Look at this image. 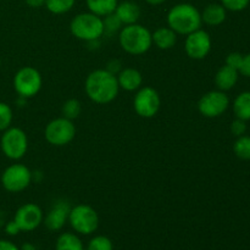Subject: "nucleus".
<instances>
[{"mask_svg": "<svg viewBox=\"0 0 250 250\" xmlns=\"http://www.w3.org/2000/svg\"><path fill=\"white\" fill-rule=\"evenodd\" d=\"M161 107V98L156 89L143 85L136 92L133 98V109L138 116L143 119H153Z\"/></svg>", "mask_w": 250, "mask_h": 250, "instance_id": "nucleus-10", "label": "nucleus"}, {"mask_svg": "<svg viewBox=\"0 0 250 250\" xmlns=\"http://www.w3.org/2000/svg\"><path fill=\"white\" fill-rule=\"evenodd\" d=\"M55 250H85V248L77 233L63 232L56 239Z\"/></svg>", "mask_w": 250, "mask_h": 250, "instance_id": "nucleus-20", "label": "nucleus"}, {"mask_svg": "<svg viewBox=\"0 0 250 250\" xmlns=\"http://www.w3.org/2000/svg\"><path fill=\"white\" fill-rule=\"evenodd\" d=\"M115 14L122 22V24L127 26V24L138 23L142 10L137 2L132 1V0H124V1H119Z\"/></svg>", "mask_w": 250, "mask_h": 250, "instance_id": "nucleus-16", "label": "nucleus"}, {"mask_svg": "<svg viewBox=\"0 0 250 250\" xmlns=\"http://www.w3.org/2000/svg\"><path fill=\"white\" fill-rule=\"evenodd\" d=\"M200 14H202L203 23L216 27L226 21L227 10L219 2H211V4L207 5L203 11H200Z\"/></svg>", "mask_w": 250, "mask_h": 250, "instance_id": "nucleus-18", "label": "nucleus"}, {"mask_svg": "<svg viewBox=\"0 0 250 250\" xmlns=\"http://www.w3.org/2000/svg\"><path fill=\"white\" fill-rule=\"evenodd\" d=\"M24 2H26L29 7H32V9H39V7L44 6L45 0H24Z\"/></svg>", "mask_w": 250, "mask_h": 250, "instance_id": "nucleus-36", "label": "nucleus"}, {"mask_svg": "<svg viewBox=\"0 0 250 250\" xmlns=\"http://www.w3.org/2000/svg\"><path fill=\"white\" fill-rule=\"evenodd\" d=\"M14 120V112L11 106L4 102H0V132H4L9 127H11Z\"/></svg>", "mask_w": 250, "mask_h": 250, "instance_id": "nucleus-27", "label": "nucleus"}, {"mask_svg": "<svg viewBox=\"0 0 250 250\" xmlns=\"http://www.w3.org/2000/svg\"><path fill=\"white\" fill-rule=\"evenodd\" d=\"M71 205L65 200H58L50 208L46 216H44L43 224L49 231H60L63 229L66 222L68 221V214H70Z\"/></svg>", "mask_w": 250, "mask_h": 250, "instance_id": "nucleus-14", "label": "nucleus"}, {"mask_svg": "<svg viewBox=\"0 0 250 250\" xmlns=\"http://www.w3.org/2000/svg\"><path fill=\"white\" fill-rule=\"evenodd\" d=\"M233 107L234 116L237 119H241L243 121H250V92H242L241 94L237 95L236 99L233 100Z\"/></svg>", "mask_w": 250, "mask_h": 250, "instance_id": "nucleus-21", "label": "nucleus"}, {"mask_svg": "<svg viewBox=\"0 0 250 250\" xmlns=\"http://www.w3.org/2000/svg\"><path fill=\"white\" fill-rule=\"evenodd\" d=\"M76 4V0H45L44 6L54 15H63L71 11Z\"/></svg>", "mask_w": 250, "mask_h": 250, "instance_id": "nucleus-23", "label": "nucleus"}, {"mask_svg": "<svg viewBox=\"0 0 250 250\" xmlns=\"http://www.w3.org/2000/svg\"><path fill=\"white\" fill-rule=\"evenodd\" d=\"M120 89L126 92H137L143 87V76L141 71L133 67H125L116 75Z\"/></svg>", "mask_w": 250, "mask_h": 250, "instance_id": "nucleus-15", "label": "nucleus"}, {"mask_svg": "<svg viewBox=\"0 0 250 250\" xmlns=\"http://www.w3.org/2000/svg\"><path fill=\"white\" fill-rule=\"evenodd\" d=\"M220 4L227 10L232 12H239L246 10L249 6L250 0H221Z\"/></svg>", "mask_w": 250, "mask_h": 250, "instance_id": "nucleus-29", "label": "nucleus"}, {"mask_svg": "<svg viewBox=\"0 0 250 250\" xmlns=\"http://www.w3.org/2000/svg\"><path fill=\"white\" fill-rule=\"evenodd\" d=\"M119 43L125 53L134 56L143 55L153 46L151 32L143 24H127L119 32Z\"/></svg>", "mask_w": 250, "mask_h": 250, "instance_id": "nucleus-3", "label": "nucleus"}, {"mask_svg": "<svg viewBox=\"0 0 250 250\" xmlns=\"http://www.w3.org/2000/svg\"><path fill=\"white\" fill-rule=\"evenodd\" d=\"M121 66V62H120L119 60H111L109 61V63L106 65V70L109 71V72L114 73V75H117V73L122 70Z\"/></svg>", "mask_w": 250, "mask_h": 250, "instance_id": "nucleus-34", "label": "nucleus"}, {"mask_svg": "<svg viewBox=\"0 0 250 250\" xmlns=\"http://www.w3.org/2000/svg\"><path fill=\"white\" fill-rule=\"evenodd\" d=\"M87 250H114L111 239L106 236H95L88 242Z\"/></svg>", "mask_w": 250, "mask_h": 250, "instance_id": "nucleus-28", "label": "nucleus"}, {"mask_svg": "<svg viewBox=\"0 0 250 250\" xmlns=\"http://www.w3.org/2000/svg\"><path fill=\"white\" fill-rule=\"evenodd\" d=\"M233 153L241 160H250V136L243 134L237 137L236 142L233 143Z\"/></svg>", "mask_w": 250, "mask_h": 250, "instance_id": "nucleus-24", "label": "nucleus"}, {"mask_svg": "<svg viewBox=\"0 0 250 250\" xmlns=\"http://www.w3.org/2000/svg\"><path fill=\"white\" fill-rule=\"evenodd\" d=\"M20 250H37V247L34 246L33 243H29V242H27V243L22 244Z\"/></svg>", "mask_w": 250, "mask_h": 250, "instance_id": "nucleus-37", "label": "nucleus"}, {"mask_svg": "<svg viewBox=\"0 0 250 250\" xmlns=\"http://www.w3.org/2000/svg\"><path fill=\"white\" fill-rule=\"evenodd\" d=\"M12 85L20 98L29 99L41 92L43 85V77L41 72L33 66H23L14 76Z\"/></svg>", "mask_w": 250, "mask_h": 250, "instance_id": "nucleus-6", "label": "nucleus"}, {"mask_svg": "<svg viewBox=\"0 0 250 250\" xmlns=\"http://www.w3.org/2000/svg\"><path fill=\"white\" fill-rule=\"evenodd\" d=\"M198 111L208 119H215L224 115L229 107V98L222 90H210L198 100Z\"/></svg>", "mask_w": 250, "mask_h": 250, "instance_id": "nucleus-11", "label": "nucleus"}, {"mask_svg": "<svg viewBox=\"0 0 250 250\" xmlns=\"http://www.w3.org/2000/svg\"><path fill=\"white\" fill-rule=\"evenodd\" d=\"M247 132V121H243L241 119L233 120L231 124V133L234 137H241L243 134H246Z\"/></svg>", "mask_w": 250, "mask_h": 250, "instance_id": "nucleus-30", "label": "nucleus"}, {"mask_svg": "<svg viewBox=\"0 0 250 250\" xmlns=\"http://www.w3.org/2000/svg\"><path fill=\"white\" fill-rule=\"evenodd\" d=\"M68 222L75 233L81 236H90L99 227V215L90 205L77 204L71 207Z\"/></svg>", "mask_w": 250, "mask_h": 250, "instance_id": "nucleus-5", "label": "nucleus"}, {"mask_svg": "<svg viewBox=\"0 0 250 250\" xmlns=\"http://www.w3.org/2000/svg\"><path fill=\"white\" fill-rule=\"evenodd\" d=\"M239 72L233 67H229L225 63L224 66L217 70L216 75H215V85L219 90L222 92H229L231 90L234 85L238 82Z\"/></svg>", "mask_w": 250, "mask_h": 250, "instance_id": "nucleus-17", "label": "nucleus"}, {"mask_svg": "<svg viewBox=\"0 0 250 250\" xmlns=\"http://www.w3.org/2000/svg\"><path fill=\"white\" fill-rule=\"evenodd\" d=\"M212 48L210 34L205 29L199 28L186 36L185 51L188 58L193 60H203L209 55Z\"/></svg>", "mask_w": 250, "mask_h": 250, "instance_id": "nucleus-12", "label": "nucleus"}, {"mask_svg": "<svg viewBox=\"0 0 250 250\" xmlns=\"http://www.w3.org/2000/svg\"><path fill=\"white\" fill-rule=\"evenodd\" d=\"M82 112V104L78 99H67L62 104V107H61V114H62L63 117L73 121L75 119H78Z\"/></svg>", "mask_w": 250, "mask_h": 250, "instance_id": "nucleus-25", "label": "nucleus"}, {"mask_svg": "<svg viewBox=\"0 0 250 250\" xmlns=\"http://www.w3.org/2000/svg\"><path fill=\"white\" fill-rule=\"evenodd\" d=\"M76 137V126L73 121L66 117H56L51 120L44 129V138L50 146H65Z\"/></svg>", "mask_w": 250, "mask_h": 250, "instance_id": "nucleus-8", "label": "nucleus"}, {"mask_svg": "<svg viewBox=\"0 0 250 250\" xmlns=\"http://www.w3.org/2000/svg\"><path fill=\"white\" fill-rule=\"evenodd\" d=\"M33 181V172L23 164H12L1 173V186L6 192L20 193L29 187Z\"/></svg>", "mask_w": 250, "mask_h": 250, "instance_id": "nucleus-9", "label": "nucleus"}, {"mask_svg": "<svg viewBox=\"0 0 250 250\" xmlns=\"http://www.w3.org/2000/svg\"><path fill=\"white\" fill-rule=\"evenodd\" d=\"M70 32L75 38L85 43L99 41L104 34L103 17L90 11L81 12L71 20Z\"/></svg>", "mask_w": 250, "mask_h": 250, "instance_id": "nucleus-4", "label": "nucleus"}, {"mask_svg": "<svg viewBox=\"0 0 250 250\" xmlns=\"http://www.w3.org/2000/svg\"><path fill=\"white\" fill-rule=\"evenodd\" d=\"M103 23H104V33L107 34H114L116 32H120L124 27V24L115 12L103 17Z\"/></svg>", "mask_w": 250, "mask_h": 250, "instance_id": "nucleus-26", "label": "nucleus"}, {"mask_svg": "<svg viewBox=\"0 0 250 250\" xmlns=\"http://www.w3.org/2000/svg\"><path fill=\"white\" fill-rule=\"evenodd\" d=\"M0 250H20L19 247L11 241L7 239H0Z\"/></svg>", "mask_w": 250, "mask_h": 250, "instance_id": "nucleus-35", "label": "nucleus"}, {"mask_svg": "<svg viewBox=\"0 0 250 250\" xmlns=\"http://www.w3.org/2000/svg\"><path fill=\"white\" fill-rule=\"evenodd\" d=\"M0 148L2 154L10 160H21L28 150V137L26 132L19 127H9L2 132Z\"/></svg>", "mask_w": 250, "mask_h": 250, "instance_id": "nucleus-7", "label": "nucleus"}, {"mask_svg": "<svg viewBox=\"0 0 250 250\" xmlns=\"http://www.w3.org/2000/svg\"><path fill=\"white\" fill-rule=\"evenodd\" d=\"M84 92L93 103L106 105L114 102L120 92L117 77L106 68L92 71L84 81Z\"/></svg>", "mask_w": 250, "mask_h": 250, "instance_id": "nucleus-1", "label": "nucleus"}, {"mask_svg": "<svg viewBox=\"0 0 250 250\" xmlns=\"http://www.w3.org/2000/svg\"><path fill=\"white\" fill-rule=\"evenodd\" d=\"M20 232H21V229H19V226H17V224L14 220H11V221H9L5 225V233L7 236H17Z\"/></svg>", "mask_w": 250, "mask_h": 250, "instance_id": "nucleus-33", "label": "nucleus"}, {"mask_svg": "<svg viewBox=\"0 0 250 250\" xmlns=\"http://www.w3.org/2000/svg\"><path fill=\"white\" fill-rule=\"evenodd\" d=\"M167 26L178 34L188 36L192 32L202 28V14L197 6L189 2H180L171 7L166 16Z\"/></svg>", "mask_w": 250, "mask_h": 250, "instance_id": "nucleus-2", "label": "nucleus"}, {"mask_svg": "<svg viewBox=\"0 0 250 250\" xmlns=\"http://www.w3.org/2000/svg\"><path fill=\"white\" fill-rule=\"evenodd\" d=\"M44 214L39 205L34 203H26L16 210L14 221L21 232H32L43 224Z\"/></svg>", "mask_w": 250, "mask_h": 250, "instance_id": "nucleus-13", "label": "nucleus"}, {"mask_svg": "<svg viewBox=\"0 0 250 250\" xmlns=\"http://www.w3.org/2000/svg\"><path fill=\"white\" fill-rule=\"evenodd\" d=\"M239 73L250 78V53L243 55V61H242V65L239 67Z\"/></svg>", "mask_w": 250, "mask_h": 250, "instance_id": "nucleus-32", "label": "nucleus"}, {"mask_svg": "<svg viewBox=\"0 0 250 250\" xmlns=\"http://www.w3.org/2000/svg\"><path fill=\"white\" fill-rule=\"evenodd\" d=\"M0 67H1V59H0Z\"/></svg>", "mask_w": 250, "mask_h": 250, "instance_id": "nucleus-39", "label": "nucleus"}, {"mask_svg": "<svg viewBox=\"0 0 250 250\" xmlns=\"http://www.w3.org/2000/svg\"><path fill=\"white\" fill-rule=\"evenodd\" d=\"M85 4H87L88 11L104 17L115 12L119 0H85Z\"/></svg>", "mask_w": 250, "mask_h": 250, "instance_id": "nucleus-22", "label": "nucleus"}, {"mask_svg": "<svg viewBox=\"0 0 250 250\" xmlns=\"http://www.w3.org/2000/svg\"><path fill=\"white\" fill-rule=\"evenodd\" d=\"M146 1L148 2L149 5H154V6H156V5L164 4V2H166L167 0H146Z\"/></svg>", "mask_w": 250, "mask_h": 250, "instance_id": "nucleus-38", "label": "nucleus"}, {"mask_svg": "<svg viewBox=\"0 0 250 250\" xmlns=\"http://www.w3.org/2000/svg\"><path fill=\"white\" fill-rule=\"evenodd\" d=\"M242 61H243V55L241 53H237V51H233V53H229L226 58V65L229 66V67L236 68L239 72V67L242 65Z\"/></svg>", "mask_w": 250, "mask_h": 250, "instance_id": "nucleus-31", "label": "nucleus"}, {"mask_svg": "<svg viewBox=\"0 0 250 250\" xmlns=\"http://www.w3.org/2000/svg\"><path fill=\"white\" fill-rule=\"evenodd\" d=\"M153 45L160 50H170L177 43V33L173 32L168 26L159 27L151 33Z\"/></svg>", "mask_w": 250, "mask_h": 250, "instance_id": "nucleus-19", "label": "nucleus"}]
</instances>
